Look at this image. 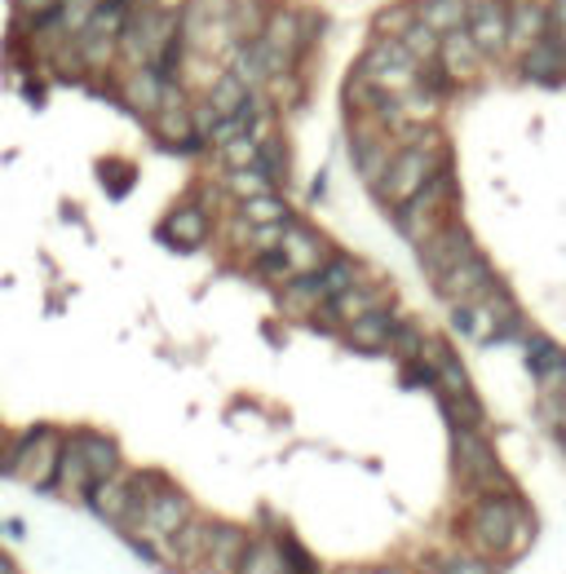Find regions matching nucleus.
<instances>
[{"mask_svg": "<svg viewBox=\"0 0 566 574\" xmlns=\"http://www.w3.org/2000/svg\"><path fill=\"white\" fill-rule=\"evenodd\" d=\"M261 40H266L270 49H279V53H297V44H301V18H297L292 9H275V13L261 22Z\"/></svg>", "mask_w": 566, "mask_h": 574, "instance_id": "nucleus-27", "label": "nucleus"}, {"mask_svg": "<svg viewBox=\"0 0 566 574\" xmlns=\"http://www.w3.org/2000/svg\"><path fill=\"white\" fill-rule=\"evenodd\" d=\"M18 9H22L27 18H40V13H53L58 0H18Z\"/></svg>", "mask_w": 566, "mask_h": 574, "instance_id": "nucleus-39", "label": "nucleus"}, {"mask_svg": "<svg viewBox=\"0 0 566 574\" xmlns=\"http://www.w3.org/2000/svg\"><path fill=\"white\" fill-rule=\"evenodd\" d=\"M84 504H89V513H93V517H102V522H111V526H115V522L128 513V482H124V473L102 478V482H89Z\"/></svg>", "mask_w": 566, "mask_h": 574, "instance_id": "nucleus-22", "label": "nucleus"}, {"mask_svg": "<svg viewBox=\"0 0 566 574\" xmlns=\"http://www.w3.org/2000/svg\"><path fill=\"white\" fill-rule=\"evenodd\" d=\"M412 22H416V9H408V4H394L381 13V31H390V35H403Z\"/></svg>", "mask_w": 566, "mask_h": 574, "instance_id": "nucleus-37", "label": "nucleus"}, {"mask_svg": "<svg viewBox=\"0 0 566 574\" xmlns=\"http://www.w3.org/2000/svg\"><path fill=\"white\" fill-rule=\"evenodd\" d=\"M164 75L159 71H151V66H133L128 75H124V102L133 106V111H142V115H155L159 111V102H164Z\"/></svg>", "mask_w": 566, "mask_h": 574, "instance_id": "nucleus-23", "label": "nucleus"}, {"mask_svg": "<svg viewBox=\"0 0 566 574\" xmlns=\"http://www.w3.org/2000/svg\"><path fill=\"white\" fill-rule=\"evenodd\" d=\"M439 62H443V75L470 80V75L478 71L483 53H478V44L470 40V31L461 27V31H447V35H439Z\"/></svg>", "mask_w": 566, "mask_h": 574, "instance_id": "nucleus-21", "label": "nucleus"}, {"mask_svg": "<svg viewBox=\"0 0 566 574\" xmlns=\"http://www.w3.org/2000/svg\"><path fill=\"white\" fill-rule=\"evenodd\" d=\"M159 235H164L168 248L191 253V248H199V244L208 239V213H204L199 204H182V208H173V213L159 222Z\"/></svg>", "mask_w": 566, "mask_h": 574, "instance_id": "nucleus-18", "label": "nucleus"}, {"mask_svg": "<svg viewBox=\"0 0 566 574\" xmlns=\"http://www.w3.org/2000/svg\"><path fill=\"white\" fill-rule=\"evenodd\" d=\"M4 455H9V433L0 429V478H4Z\"/></svg>", "mask_w": 566, "mask_h": 574, "instance_id": "nucleus-40", "label": "nucleus"}, {"mask_svg": "<svg viewBox=\"0 0 566 574\" xmlns=\"http://www.w3.org/2000/svg\"><path fill=\"white\" fill-rule=\"evenodd\" d=\"M226 191H230L235 199H253V195L275 191V182L253 164V168H230V173H226Z\"/></svg>", "mask_w": 566, "mask_h": 574, "instance_id": "nucleus-31", "label": "nucleus"}, {"mask_svg": "<svg viewBox=\"0 0 566 574\" xmlns=\"http://www.w3.org/2000/svg\"><path fill=\"white\" fill-rule=\"evenodd\" d=\"M217 151H222V164H226V168H253L261 142H257L253 133H244V137H235V142H226V146H217Z\"/></svg>", "mask_w": 566, "mask_h": 574, "instance_id": "nucleus-35", "label": "nucleus"}, {"mask_svg": "<svg viewBox=\"0 0 566 574\" xmlns=\"http://www.w3.org/2000/svg\"><path fill=\"white\" fill-rule=\"evenodd\" d=\"M527 504L518 491H492V495H474L465 522H461V540L474 549V553H487V557H505L510 540H514V526L523 522Z\"/></svg>", "mask_w": 566, "mask_h": 574, "instance_id": "nucleus-1", "label": "nucleus"}, {"mask_svg": "<svg viewBox=\"0 0 566 574\" xmlns=\"http://www.w3.org/2000/svg\"><path fill=\"white\" fill-rule=\"evenodd\" d=\"M328 300V291L319 284V275H292L279 287V309L284 314H315Z\"/></svg>", "mask_w": 566, "mask_h": 574, "instance_id": "nucleus-24", "label": "nucleus"}, {"mask_svg": "<svg viewBox=\"0 0 566 574\" xmlns=\"http://www.w3.org/2000/svg\"><path fill=\"white\" fill-rule=\"evenodd\" d=\"M155 137L164 146H173V151H195L204 142V133L195 129V115H191L186 102H164L155 111Z\"/></svg>", "mask_w": 566, "mask_h": 574, "instance_id": "nucleus-17", "label": "nucleus"}, {"mask_svg": "<svg viewBox=\"0 0 566 574\" xmlns=\"http://www.w3.org/2000/svg\"><path fill=\"white\" fill-rule=\"evenodd\" d=\"M394 322H399V314H394L390 305H381V309H368V314H359L354 322H346L341 336H346V345L359 349V353H385V340H390Z\"/></svg>", "mask_w": 566, "mask_h": 574, "instance_id": "nucleus-14", "label": "nucleus"}, {"mask_svg": "<svg viewBox=\"0 0 566 574\" xmlns=\"http://www.w3.org/2000/svg\"><path fill=\"white\" fill-rule=\"evenodd\" d=\"M288 217L292 213H288V204L275 191L253 195V199H239V222H248V226H270V222H288Z\"/></svg>", "mask_w": 566, "mask_h": 574, "instance_id": "nucleus-29", "label": "nucleus"}, {"mask_svg": "<svg viewBox=\"0 0 566 574\" xmlns=\"http://www.w3.org/2000/svg\"><path fill=\"white\" fill-rule=\"evenodd\" d=\"M191 513H195V500L168 482V486H164V491H155V495L137 509V517H128V522H137V526H146V531H155V535H164V540H168V535H173ZM120 526H124V522H120Z\"/></svg>", "mask_w": 566, "mask_h": 574, "instance_id": "nucleus-10", "label": "nucleus"}, {"mask_svg": "<svg viewBox=\"0 0 566 574\" xmlns=\"http://www.w3.org/2000/svg\"><path fill=\"white\" fill-rule=\"evenodd\" d=\"M235 574H292L288 571V557H284L279 535H275V540H253V535H248V549H244L239 571Z\"/></svg>", "mask_w": 566, "mask_h": 574, "instance_id": "nucleus-25", "label": "nucleus"}, {"mask_svg": "<svg viewBox=\"0 0 566 574\" xmlns=\"http://www.w3.org/2000/svg\"><path fill=\"white\" fill-rule=\"evenodd\" d=\"M470 40L478 44V53H505V0H470V18H465Z\"/></svg>", "mask_w": 566, "mask_h": 574, "instance_id": "nucleus-13", "label": "nucleus"}, {"mask_svg": "<svg viewBox=\"0 0 566 574\" xmlns=\"http://www.w3.org/2000/svg\"><path fill=\"white\" fill-rule=\"evenodd\" d=\"M208 535H213V517H204V513H191L173 535H168V557L182 566L186 574L199 571V562H204V549H208Z\"/></svg>", "mask_w": 566, "mask_h": 574, "instance_id": "nucleus-15", "label": "nucleus"}, {"mask_svg": "<svg viewBox=\"0 0 566 574\" xmlns=\"http://www.w3.org/2000/svg\"><path fill=\"white\" fill-rule=\"evenodd\" d=\"M372 574H408V571H403V566H377Z\"/></svg>", "mask_w": 566, "mask_h": 574, "instance_id": "nucleus-41", "label": "nucleus"}, {"mask_svg": "<svg viewBox=\"0 0 566 574\" xmlns=\"http://www.w3.org/2000/svg\"><path fill=\"white\" fill-rule=\"evenodd\" d=\"M523 75L536 80V84H558L566 75V44L558 35H541L523 49Z\"/></svg>", "mask_w": 566, "mask_h": 574, "instance_id": "nucleus-16", "label": "nucleus"}, {"mask_svg": "<svg viewBox=\"0 0 566 574\" xmlns=\"http://www.w3.org/2000/svg\"><path fill=\"white\" fill-rule=\"evenodd\" d=\"M549 35H558L566 44V0H554V4H549Z\"/></svg>", "mask_w": 566, "mask_h": 574, "instance_id": "nucleus-38", "label": "nucleus"}, {"mask_svg": "<svg viewBox=\"0 0 566 574\" xmlns=\"http://www.w3.org/2000/svg\"><path fill=\"white\" fill-rule=\"evenodd\" d=\"M465 18H470V0H421L416 4V22H425L434 35L461 31Z\"/></svg>", "mask_w": 566, "mask_h": 574, "instance_id": "nucleus-26", "label": "nucleus"}, {"mask_svg": "<svg viewBox=\"0 0 566 574\" xmlns=\"http://www.w3.org/2000/svg\"><path fill=\"white\" fill-rule=\"evenodd\" d=\"M49 491H58V495H66V500H84V491H89V469H84L75 429L62 433V451H58V469H53V486H49Z\"/></svg>", "mask_w": 566, "mask_h": 574, "instance_id": "nucleus-20", "label": "nucleus"}, {"mask_svg": "<svg viewBox=\"0 0 566 574\" xmlns=\"http://www.w3.org/2000/svg\"><path fill=\"white\" fill-rule=\"evenodd\" d=\"M244 549H248V531H244V526H235V522H213L204 562H199L195 574H235L239 571Z\"/></svg>", "mask_w": 566, "mask_h": 574, "instance_id": "nucleus-11", "label": "nucleus"}, {"mask_svg": "<svg viewBox=\"0 0 566 574\" xmlns=\"http://www.w3.org/2000/svg\"><path fill=\"white\" fill-rule=\"evenodd\" d=\"M248 102V84L235 75V71H226V75H217V84L208 89V98H204V106L222 120V115H235L239 106Z\"/></svg>", "mask_w": 566, "mask_h": 574, "instance_id": "nucleus-28", "label": "nucleus"}, {"mask_svg": "<svg viewBox=\"0 0 566 574\" xmlns=\"http://www.w3.org/2000/svg\"><path fill=\"white\" fill-rule=\"evenodd\" d=\"M0 574H18V571H13V562H9L4 553H0Z\"/></svg>", "mask_w": 566, "mask_h": 574, "instance_id": "nucleus-42", "label": "nucleus"}, {"mask_svg": "<svg viewBox=\"0 0 566 574\" xmlns=\"http://www.w3.org/2000/svg\"><path fill=\"white\" fill-rule=\"evenodd\" d=\"M443 160H447V151H443L439 142H421V146H408V151L390 155L385 173L377 177V199H381L385 208L408 204V199L443 168Z\"/></svg>", "mask_w": 566, "mask_h": 574, "instance_id": "nucleus-4", "label": "nucleus"}, {"mask_svg": "<svg viewBox=\"0 0 566 574\" xmlns=\"http://www.w3.org/2000/svg\"><path fill=\"white\" fill-rule=\"evenodd\" d=\"M443 574H501V566L487 557V553H456V557H447L443 562Z\"/></svg>", "mask_w": 566, "mask_h": 574, "instance_id": "nucleus-36", "label": "nucleus"}, {"mask_svg": "<svg viewBox=\"0 0 566 574\" xmlns=\"http://www.w3.org/2000/svg\"><path fill=\"white\" fill-rule=\"evenodd\" d=\"M421 340H425V331L416 327V322H394V331H390V340H385V353H394L399 362H412L416 353H421Z\"/></svg>", "mask_w": 566, "mask_h": 574, "instance_id": "nucleus-33", "label": "nucleus"}, {"mask_svg": "<svg viewBox=\"0 0 566 574\" xmlns=\"http://www.w3.org/2000/svg\"><path fill=\"white\" fill-rule=\"evenodd\" d=\"M452 199H456V182L439 168V173H434V177H430V182H425L408 204H399V208H394V226H399V235H403L412 248H421V244L443 226V208H447Z\"/></svg>", "mask_w": 566, "mask_h": 574, "instance_id": "nucleus-5", "label": "nucleus"}, {"mask_svg": "<svg viewBox=\"0 0 566 574\" xmlns=\"http://www.w3.org/2000/svg\"><path fill=\"white\" fill-rule=\"evenodd\" d=\"M275 253L284 257L288 275H315V270L332 257V244H328L319 230H310L306 222H292V217H288L284 239H279V248H275Z\"/></svg>", "mask_w": 566, "mask_h": 574, "instance_id": "nucleus-9", "label": "nucleus"}, {"mask_svg": "<svg viewBox=\"0 0 566 574\" xmlns=\"http://www.w3.org/2000/svg\"><path fill=\"white\" fill-rule=\"evenodd\" d=\"M58 451H62V429L53 424H31L27 433L9 438V455H4V478H18L35 491L53 486V469H58Z\"/></svg>", "mask_w": 566, "mask_h": 574, "instance_id": "nucleus-3", "label": "nucleus"}, {"mask_svg": "<svg viewBox=\"0 0 566 574\" xmlns=\"http://www.w3.org/2000/svg\"><path fill=\"white\" fill-rule=\"evenodd\" d=\"M425 574H443V566H434V571H425Z\"/></svg>", "mask_w": 566, "mask_h": 574, "instance_id": "nucleus-43", "label": "nucleus"}, {"mask_svg": "<svg viewBox=\"0 0 566 574\" xmlns=\"http://www.w3.org/2000/svg\"><path fill=\"white\" fill-rule=\"evenodd\" d=\"M399 40L408 44V53H412L421 66H425V62H439V35H434L425 22H412V27H408Z\"/></svg>", "mask_w": 566, "mask_h": 574, "instance_id": "nucleus-34", "label": "nucleus"}, {"mask_svg": "<svg viewBox=\"0 0 566 574\" xmlns=\"http://www.w3.org/2000/svg\"><path fill=\"white\" fill-rule=\"evenodd\" d=\"M439 407H443V416H447V424H452V429H483V420H487V411H483L478 393L439 398Z\"/></svg>", "mask_w": 566, "mask_h": 574, "instance_id": "nucleus-30", "label": "nucleus"}, {"mask_svg": "<svg viewBox=\"0 0 566 574\" xmlns=\"http://www.w3.org/2000/svg\"><path fill=\"white\" fill-rule=\"evenodd\" d=\"M452 473L470 500L492 495V491H514V478L505 473V464L492 451V442L483 438V429H452Z\"/></svg>", "mask_w": 566, "mask_h": 574, "instance_id": "nucleus-2", "label": "nucleus"}, {"mask_svg": "<svg viewBox=\"0 0 566 574\" xmlns=\"http://www.w3.org/2000/svg\"><path fill=\"white\" fill-rule=\"evenodd\" d=\"M496 270H492V262L483 257V253H474V257H465L461 266H452V270H443L439 279H434V291L447 300V305H474L487 287H496Z\"/></svg>", "mask_w": 566, "mask_h": 574, "instance_id": "nucleus-7", "label": "nucleus"}, {"mask_svg": "<svg viewBox=\"0 0 566 574\" xmlns=\"http://www.w3.org/2000/svg\"><path fill=\"white\" fill-rule=\"evenodd\" d=\"M416 71H421V62L408 53V44L399 40V35H385V40H377L368 53H363V62H359V80H368V84H377V89H408V84H416Z\"/></svg>", "mask_w": 566, "mask_h": 574, "instance_id": "nucleus-6", "label": "nucleus"}, {"mask_svg": "<svg viewBox=\"0 0 566 574\" xmlns=\"http://www.w3.org/2000/svg\"><path fill=\"white\" fill-rule=\"evenodd\" d=\"M75 442H80V455H84L89 482H102V478L124 473V455H120V442H115V438L93 433V429H75Z\"/></svg>", "mask_w": 566, "mask_h": 574, "instance_id": "nucleus-19", "label": "nucleus"}, {"mask_svg": "<svg viewBox=\"0 0 566 574\" xmlns=\"http://www.w3.org/2000/svg\"><path fill=\"white\" fill-rule=\"evenodd\" d=\"M385 164H390V151H381V146L368 142V137H354V168H359L363 182L377 186V177L385 173Z\"/></svg>", "mask_w": 566, "mask_h": 574, "instance_id": "nucleus-32", "label": "nucleus"}, {"mask_svg": "<svg viewBox=\"0 0 566 574\" xmlns=\"http://www.w3.org/2000/svg\"><path fill=\"white\" fill-rule=\"evenodd\" d=\"M545 31H549V4H541V0H514V4H505V49L523 53Z\"/></svg>", "mask_w": 566, "mask_h": 574, "instance_id": "nucleus-12", "label": "nucleus"}, {"mask_svg": "<svg viewBox=\"0 0 566 574\" xmlns=\"http://www.w3.org/2000/svg\"><path fill=\"white\" fill-rule=\"evenodd\" d=\"M421 270L430 275V279H439L443 270H452V266H461L465 257H474L478 248H474V235L461 226V222H443L421 248Z\"/></svg>", "mask_w": 566, "mask_h": 574, "instance_id": "nucleus-8", "label": "nucleus"}]
</instances>
